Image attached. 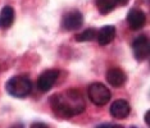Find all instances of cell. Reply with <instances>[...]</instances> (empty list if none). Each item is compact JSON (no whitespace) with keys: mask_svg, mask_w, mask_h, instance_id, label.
Returning a JSON list of instances; mask_svg holds the SVG:
<instances>
[{"mask_svg":"<svg viewBox=\"0 0 150 128\" xmlns=\"http://www.w3.org/2000/svg\"><path fill=\"white\" fill-rule=\"evenodd\" d=\"M132 50H134V55L139 62H144L149 58L150 54V44L146 36H139L132 42Z\"/></svg>","mask_w":150,"mask_h":128,"instance_id":"5b68a950","label":"cell"},{"mask_svg":"<svg viewBox=\"0 0 150 128\" xmlns=\"http://www.w3.org/2000/svg\"><path fill=\"white\" fill-rule=\"evenodd\" d=\"M96 128H112V124H100Z\"/></svg>","mask_w":150,"mask_h":128,"instance_id":"ac0fdd59","label":"cell"},{"mask_svg":"<svg viewBox=\"0 0 150 128\" xmlns=\"http://www.w3.org/2000/svg\"><path fill=\"white\" fill-rule=\"evenodd\" d=\"M107 81L110 86L113 87H121L123 86L127 81V76L121 68H109L107 72Z\"/></svg>","mask_w":150,"mask_h":128,"instance_id":"9c48e42d","label":"cell"},{"mask_svg":"<svg viewBox=\"0 0 150 128\" xmlns=\"http://www.w3.org/2000/svg\"><path fill=\"white\" fill-rule=\"evenodd\" d=\"M149 115H150V112H146V113H145V123L148 124V126L150 124V120H149Z\"/></svg>","mask_w":150,"mask_h":128,"instance_id":"2e32d148","label":"cell"},{"mask_svg":"<svg viewBox=\"0 0 150 128\" xmlns=\"http://www.w3.org/2000/svg\"><path fill=\"white\" fill-rule=\"evenodd\" d=\"M115 37V28L113 26H104L96 33V40L99 45L105 46L108 44H110Z\"/></svg>","mask_w":150,"mask_h":128,"instance_id":"30bf717a","label":"cell"},{"mask_svg":"<svg viewBox=\"0 0 150 128\" xmlns=\"http://www.w3.org/2000/svg\"><path fill=\"white\" fill-rule=\"evenodd\" d=\"M30 128H50V127L47 126L46 123H44V122H33Z\"/></svg>","mask_w":150,"mask_h":128,"instance_id":"5bb4252c","label":"cell"},{"mask_svg":"<svg viewBox=\"0 0 150 128\" xmlns=\"http://www.w3.org/2000/svg\"><path fill=\"white\" fill-rule=\"evenodd\" d=\"M96 33H98V31L95 28H87L81 33H77V35L74 36V39H76L77 42L94 41V40H96Z\"/></svg>","mask_w":150,"mask_h":128,"instance_id":"4fadbf2b","label":"cell"},{"mask_svg":"<svg viewBox=\"0 0 150 128\" xmlns=\"http://www.w3.org/2000/svg\"><path fill=\"white\" fill-rule=\"evenodd\" d=\"M129 0H114L115 5H127Z\"/></svg>","mask_w":150,"mask_h":128,"instance_id":"9a60e30c","label":"cell"},{"mask_svg":"<svg viewBox=\"0 0 150 128\" xmlns=\"http://www.w3.org/2000/svg\"><path fill=\"white\" fill-rule=\"evenodd\" d=\"M9 128H25V126H23L22 123H16V124H13V126L9 127Z\"/></svg>","mask_w":150,"mask_h":128,"instance_id":"e0dca14e","label":"cell"},{"mask_svg":"<svg viewBox=\"0 0 150 128\" xmlns=\"http://www.w3.org/2000/svg\"><path fill=\"white\" fill-rule=\"evenodd\" d=\"M62 23L67 31H76L83 25V15L80 11H71L64 14Z\"/></svg>","mask_w":150,"mask_h":128,"instance_id":"8992f818","label":"cell"},{"mask_svg":"<svg viewBox=\"0 0 150 128\" xmlns=\"http://www.w3.org/2000/svg\"><path fill=\"white\" fill-rule=\"evenodd\" d=\"M54 114L62 119H69L83 113L86 103L83 95L77 89H68L63 92H58L49 99Z\"/></svg>","mask_w":150,"mask_h":128,"instance_id":"6da1fadb","label":"cell"},{"mask_svg":"<svg viewBox=\"0 0 150 128\" xmlns=\"http://www.w3.org/2000/svg\"><path fill=\"white\" fill-rule=\"evenodd\" d=\"M95 4H96L98 11L101 14H109L112 11H114L115 5L114 0H95Z\"/></svg>","mask_w":150,"mask_h":128,"instance_id":"7c38bea8","label":"cell"},{"mask_svg":"<svg viewBox=\"0 0 150 128\" xmlns=\"http://www.w3.org/2000/svg\"><path fill=\"white\" fill-rule=\"evenodd\" d=\"M14 22V9L11 5H5L0 12V28H9Z\"/></svg>","mask_w":150,"mask_h":128,"instance_id":"8fae6325","label":"cell"},{"mask_svg":"<svg viewBox=\"0 0 150 128\" xmlns=\"http://www.w3.org/2000/svg\"><path fill=\"white\" fill-rule=\"evenodd\" d=\"M146 22V17H145V13L141 11V9H137V8H132L131 11L128 12L127 14V23L129 26L131 30H137L142 28Z\"/></svg>","mask_w":150,"mask_h":128,"instance_id":"ba28073f","label":"cell"},{"mask_svg":"<svg viewBox=\"0 0 150 128\" xmlns=\"http://www.w3.org/2000/svg\"><path fill=\"white\" fill-rule=\"evenodd\" d=\"M58 77H59V70L58 69H47L45 72H42L37 78V89L41 92H47L55 85Z\"/></svg>","mask_w":150,"mask_h":128,"instance_id":"277c9868","label":"cell"},{"mask_svg":"<svg viewBox=\"0 0 150 128\" xmlns=\"http://www.w3.org/2000/svg\"><path fill=\"white\" fill-rule=\"evenodd\" d=\"M109 113H110V115L115 118V119H125V118H127L129 115V113H131V106H129L128 101H126L123 99H118L112 103Z\"/></svg>","mask_w":150,"mask_h":128,"instance_id":"52a82bcc","label":"cell"},{"mask_svg":"<svg viewBox=\"0 0 150 128\" xmlns=\"http://www.w3.org/2000/svg\"><path fill=\"white\" fill-rule=\"evenodd\" d=\"M87 94H88V99L91 100V103L96 106L107 105L112 97L110 90L100 82L91 83L87 89Z\"/></svg>","mask_w":150,"mask_h":128,"instance_id":"3957f363","label":"cell"},{"mask_svg":"<svg viewBox=\"0 0 150 128\" xmlns=\"http://www.w3.org/2000/svg\"><path fill=\"white\" fill-rule=\"evenodd\" d=\"M5 89L11 96L17 97V99H23L31 94L32 83L27 76H14L6 82Z\"/></svg>","mask_w":150,"mask_h":128,"instance_id":"7a4b0ae2","label":"cell"}]
</instances>
